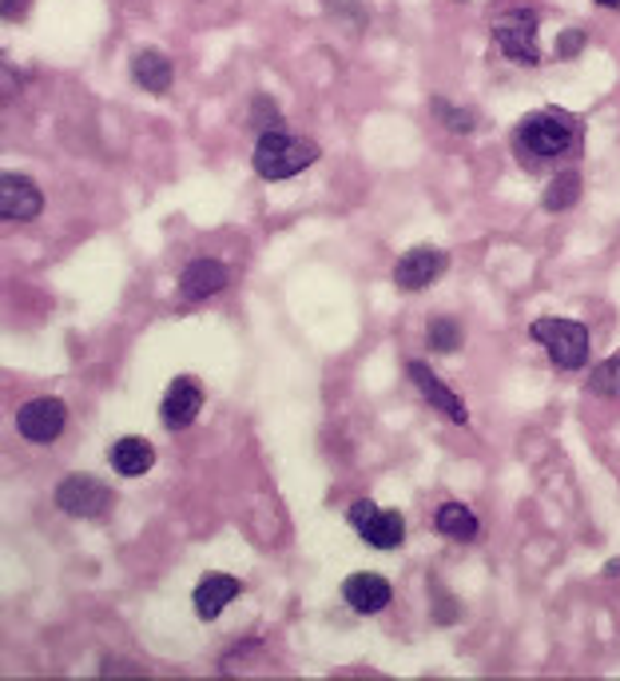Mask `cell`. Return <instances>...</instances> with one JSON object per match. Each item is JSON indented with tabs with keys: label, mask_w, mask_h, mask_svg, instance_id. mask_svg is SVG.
<instances>
[{
	"label": "cell",
	"mask_w": 620,
	"mask_h": 681,
	"mask_svg": "<svg viewBox=\"0 0 620 681\" xmlns=\"http://www.w3.org/2000/svg\"><path fill=\"white\" fill-rule=\"evenodd\" d=\"M319 144L307 136H290L283 128H270V132H258L255 140V152H251V164L263 179L270 184H279V179H290L307 172L314 160H319Z\"/></svg>",
	"instance_id": "cell-1"
},
{
	"label": "cell",
	"mask_w": 620,
	"mask_h": 681,
	"mask_svg": "<svg viewBox=\"0 0 620 681\" xmlns=\"http://www.w3.org/2000/svg\"><path fill=\"white\" fill-rule=\"evenodd\" d=\"M573 144H577V124L565 112H533L513 132L517 156L529 160V164L565 156V152H573Z\"/></svg>",
	"instance_id": "cell-2"
},
{
	"label": "cell",
	"mask_w": 620,
	"mask_h": 681,
	"mask_svg": "<svg viewBox=\"0 0 620 681\" xmlns=\"http://www.w3.org/2000/svg\"><path fill=\"white\" fill-rule=\"evenodd\" d=\"M529 336H533V343L545 347L549 359H553L561 371H580L589 363V331H585V323H577V319L545 315V319H533Z\"/></svg>",
	"instance_id": "cell-3"
},
{
	"label": "cell",
	"mask_w": 620,
	"mask_h": 681,
	"mask_svg": "<svg viewBox=\"0 0 620 681\" xmlns=\"http://www.w3.org/2000/svg\"><path fill=\"white\" fill-rule=\"evenodd\" d=\"M494 41L513 64H541L538 53V12L533 9H509L494 17Z\"/></svg>",
	"instance_id": "cell-4"
},
{
	"label": "cell",
	"mask_w": 620,
	"mask_h": 681,
	"mask_svg": "<svg viewBox=\"0 0 620 681\" xmlns=\"http://www.w3.org/2000/svg\"><path fill=\"white\" fill-rule=\"evenodd\" d=\"M56 506L73 518H103L112 510V491L96 474H68L56 486Z\"/></svg>",
	"instance_id": "cell-5"
},
{
	"label": "cell",
	"mask_w": 620,
	"mask_h": 681,
	"mask_svg": "<svg viewBox=\"0 0 620 681\" xmlns=\"http://www.w3.org/2000/svg\"><path fill=\"white\" fill-rule=\"evenodd\" d=\"M68 427V407L60 398H32L16 410V430H21L29 442H56Z\"/></svg>",
	"instance_id": "cell-6"
},
{
	"label": "cell",
	"mask_w": 620,
	"mask_h": 681,
	"mask_svg": "<svg viewBox=\"0 0 620 681\" xmlns=\"http://www.w3.org/2000/svg\"><path fill=\"white\" fill-rule=\"evenodd\" d=\"M445 267H450V255L442 248H410L402 260L394 263V284L402 292H425L430 284L442 279Z\"/></svg>",
	"instance_id": "cell-7"
},
{
	"label": "cell",
	"mask_w": 620,
	"mask_h": 681,
	"mask_svg": "<svg viewBox=\"0 0 620 681\" xmlns=\"http://www.w3.org/2000/svg\"><path fill=\"white\" fill-rule=\"evenodd\" d=\"M44 211V191L21 172H4L0 176V216L9 223H29Z\"/></svg>",
	"instance_id": "cell-8"
},
{
	"label": "cell",
	"mask_w": 620,
	"mask_h": 681,
	"mask_svg": "<svg viewBox=\"0 0 620 681\" xmlns=\"http://www.w3.org/2000/svg\"><path fill=\"white\" fill-rule=\"evenodd\" d=\"M231 284V267L223 260H211V255H199L184 267L179 275V295H184L187 304H199V299H211L219 295L223 287Z\"/></svg>",
	"instance_id": "cell-9"
},
{
	"label": "cell",
	"mask_w": 620,
	"mask_h": 681,
	"mask_svg": "<svg viewBox=\"0 0 620 681\" xmlns=\"http://www.w3.org/2000/svg\"><path fill=\"white\" fill-rule=\"evenodd\" d=\"M199 410H203V387L191 375L171 378V387L164 391V403H159V419L171 430H184L199 419Z\"/></svg>",
	"instance_id": "cell-10"
},
{
	"label": "cell",
	"mask_w": 620,
	"mask_h": 681,
	"mask_svg": "<svg viewBox=\"0 0 620 681\" xmlns=\"http://www.w3.org/2000/svg\"><path fill=\"white\" fill-rule=\"evenodd\" d=\"M406 371H410L413 387L422 391L430 407H438V410H442V415H445V419H454L457 427H465V422H469V410H465V403L454 395V391L445 387V383L434 375V371L425 367L422 359H406Z\"/></svg>",
	"instance_id": "cell-11"
},
{
	"label": "cell",
	"mask_w": 620,
	"mask_h": 681,
	"mask_svg": "<svg viewBox=\"0 0 620 681\" xmlns=\"http://www.w3.org/2000/svg\"><path fill=\"white\" fill-rule=\"evenodd\" d=\"M342 597H346V606H351L354 614H383V609L390 606L394 586L383 574L362 570V574H351L342 582Z\"/></svg>",
	"instance_id": "cell-12"
},
{
	"label": "cell",
	"mask_w": 620,
	"mask_h": 681,
	"mask_svg": "<svg viewBox=\"0 0 620 681\" xmlns=\"http://www.w3.org/2000/svg\"><path fill=\"white\" fill-rule=\"evenodd\" d=\"M243 594V582L231 574H203L196 582V594H191V602H196V614L203 622H215L219 614H223V606L228 602H235V597Z\"/></svg>",
	"instance_id": "cell-13"
},
{
	"label": "cell",
	"mask_w": 620,
	"mask_h": 681,
	"mask_svg": "<svg viewBox=\"0 0 620 681\" xmlns=\"http://www.w3.org/2000/svg\"><path fill=\"white\" fill-rule=\"evenodd\" d=\"M108 459H112L115 474H124V479H140V474H147L155 466V447L147 439H140V435H128V439L112 442Z\"/></svg>",
	"instance_id": "cell-14"
},
{
	"label": "cell",
	"mask_w": 620,
	"mask_h": 681,
	"mask_svg": "<svg viewBox=\"0 0 620 681\" xmlns=\"http://www.w3.org/2000/svg\"><path fill=\"white\" fill-rule=\"evenodd\" d=\"M132 80L144 92H152V96H164L167 88L176 85V68H171V61H167L164 53H135L132 56Z\"/></svg>",
	"instance_id": "cell-15"
},
{
	"label": "cell",
	"mask_w": 620,
	"mask_h": 681,
	"mask_svg": "<svg viewBox=\"0 0 620 681\" xmlns=\"http://www.w3.org/2000/svg\"><path fill=\"white\" fill-rule=\"evenodd\" d=\"M358 535H362V542H370L374 550H398L406 538V523L398 510H378L370 523L362 526Z\"/></svg>",
	"instance_id": "cell-16"
},
{
	"label": "cell",
	"mask_w": 620,
	"mask_h": 681,
	"mask_svg": "<svg viewBox=\"0 0 620 681\" xmlns=\"http://www.w3.org/2000/svg\"><path fill=\"white\" fill-rule=\"evenodd\" d=\"M434 526H438V535L454 538V542H469V538H477V514L465 503H442L434 514Z\"/></svg>",
	"instance_id": "cell-17"
},
{
	"label": "cell",
	"mask_w": 620,
	"mask_h": 681,
	"mask_svg": "<svg viewBox=\"0 0 620 681\" xmlns=\"http://www.w3.org/2000/svg\"><path fill=\"white\" fill-rule=\"evenodd\" d=\"M580 199V172L577 168H565L553 176V184L545 188L541 196V208L545 211H568L573 204Z\"/></svg>",
	"instance_id": "cell-18"
},
{
	"label": "cell",
	"mask_w": 620,
	"mask_h": 681,
	"mask_svg": "<svg viewBox=\"0 0 620 681\" xmlns=\"http://www.w3.org/2000/svg\"><path fill=\"white\" fill-rule=\"evenodd\" d=\"M425 343H430V351H438V355H454L457 347H462V327H457V319L438 315L434 323H430V331H425Z\"/></svg>",
	"instance_id": "cell-19"
},
{
	"label": "cell",
	"mask_w": 620,
	"mask_h": 681,
	"mask_svg": "<svg viewBox=\"0 0 620 681\" xmlns=\"http://www.w3.org/2000/svg\"><path fill=\"white\" fill-rule=\"evenodd\" d=\"M589 391L600 398H620V355L605 359L589 371Z\"/></svg>",
	"instance_id": "cell-20"
},
{
	"label": "cell",
	"mask_w": 620,
	"mask_h": 681,
	"mask_svg": "<svg viewBox=\"0 0 620 681\" xmlns=\"http://www.w3.org/2000/svg\"><path fill=\"white\" fill-rule=\"evenodd\" d=\"M430 108H434L438 120H442L450 132H457V136H469V132L477 128V116L469 112V108L450 105V100H442V96H434V105H430Z\"/></svg>",
	"instance_id": "cell-21"
},
{
	"label": "cell",
	"mask_w": 620,
	"mask_h": 681,
	"mask_svg": "<svg viewBox=\"0 0 620 681\" xmlns=\"http://www.w3.org/2000/svg\"><path fill=\"white\" fill-rule=\"evenodd\" d=\"M251 124H255L258 132H270V128L283 124V116L270 96H255V100H251Z\"/></svg>",
	"instance_id": "cell-22"
},
{
	"label": "cell",
	"mask_w": 620,
	"mask_h": 681,
	"mask_svg": "<svg viewBox=\"0 0 620 681\" xmlns=\"http://www.w3.org/2000/svg\"><path fill=\"white\" fill-rule=\"evenodd\" d=\"M585 44H589V36H585V32H580V29H565L557 36V56H561V61H573V56L585 53Z\"/></svg>",
	"instance_id": "cell-23"
},
{
	"label": "cell",
	"mask_w": 620,
	"mask_h": 681,
	"mask_svg": "<svg viewBox=\"0 0 620 681\" xmlns=\"http://www.w3.org/2000/svg\"><path fill=\"white\" fill-rule=\"evenodd\" d=\"M374 514H378V506L370 503V498H358V503H351V510H346V523L354 526V535H358L362 526L370 523Z\"/></svg>",
	"instance_id": "cell-24"
},
{
	"label": "cell",
	"mask_w": 620,
	"mask_h": 681,
	"mask_svg": "<svg viewBox=\"0 0 620 681\" xmlns=\"http://www.w3.org/2000/svg\"><path fill=\"white\" fill-rule=\"evenodd\" d=\"M457 614H462V606H457V602H450V597H438V622H442V626L457 622Z\"/></svg>",
	"instance_id": "cell-25"
},
{
	"label": "cell",
	"mask_w": 620,
	"mask_h": 681,
	"mask_svg": "<svg viewBox=\"0 0 620 681\" xmlns=\"http://www.w3.org/2000/svg\"><path fill=\"white\" fill-rule=\"evenodd\" d=\"M24 9H29V0H0V12H4V21H21Z\"/></svg>",
	"instance_id": "cell-26"
},
{
	"label": "cell",
	"mask_w": 620,
	"mask_h": 681,
	"mask_svg": "<svg viewBox=\"0 0 620 681\" xmlns=\"http://www.w3.org/2000/svg\"><path fill=\"white\" fill-rule=\"evenodd\" d=\"M593 4H600V9H620V0H593Z\"/></svg>",
	"instance_id": "cell-27"
}]
</instances>
